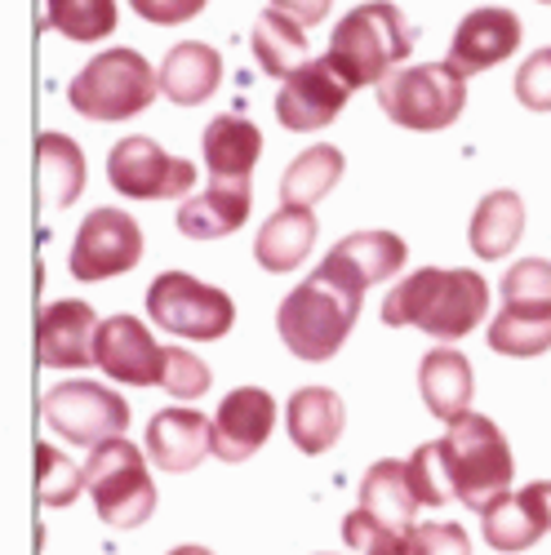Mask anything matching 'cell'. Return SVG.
<instances>
[{
    "instance_id": "6da1fadb",
    "label": "cell",
    "mask_w": 551,
    "mask_h": 555,
    "mask_svg": "<svg viewBox=\"0 0 551 555\" xmlns=\"http://www.w3.org/2000/svg\"><path fill=\"white\" fill-rule=\"evenodd\" d=\"M480 320H489V285L480 271L467 267H423L409 271L383 298L387 330H423L440 343L467 338Z\"/></svg>"
},
{
    "instance_id": "7a4b0ae2",
    "label": "cell",
    "mask_w": 551,
    "mask_h": 555,
    "mask_svg": "<svg viewBox=\"0 0 551 555\" xmlns=\"http://www.w3.org/2000/svg\"><path fill=\"white\" fill-rule=\"evenodd\" d=\"M432 444H436L440 476H445V489L453 502H463L485 516L494 502H502L512 493V476H516L512 444L485 413L467 409L463 418H453L449 431Z\"/></svg>"
},
{
    "instance_id": "3957f363",
    "label": "cell",
    "mask_w": 551,
    "mask_h": 555,
    "mask_svg": "<svg viewBox=\"0 0 551 555\" xmlns=\"http://www.w3.org/2000/svg\"><path fill=\"white\" fill-rule=\"evenodd\" d=\"M360 302H364V294L347 289L343 281H334V275L316 267L307 281L294 285L285 294V302L276 307V334H281L290 356H298L307 364L334 360L356 330Z\"/></svg>"
},
{
    "instance_id": "277c9868",
    "label": "cell",
    "mask_w": 551,
    "mask_h": 555,
    "mask_svg": "<svg viewBox=\"0 0 551 555\" xmlns=\"http://www.w3.org/2000/svg\"><path fill=\"white\" fill-rule=\"evenodd\" d=\"M413 40H419V31L392 0H364L338 18L325 59L351 89H364L396 72L413 54Z\"/></svg>"
},
{
    "instance_id": "5b68a950",
    "label": "cell",
    "mask_w": 551,
    "mask_h": 555,
    "mask_svg": "<svg viewBox=\"0 0 551 555\" xmlns=\"http://www.w3.org/2000/svg\"><path fill=\"white\" fill-rule=\"evenodd\" d=\"M156 94H161V67H152L129 44L94 54L67 85V103L85 120H129L148 112Z\"/></svg>"
},
{
    "instance_id": "8992f818",
    "label": "cell",
    "mask_w": 551,
    "mask_h": 555,
    "mask_svg": "<svg viewBox=\"0 0 551 555\" xmlns=\"http://www.w3.org/2000/svg\"><path fill=\"white\" fill-rule=\"evenodd\" d=\"M379 107L392 125L413 133H436L449 129L467 107V76L453 63H419V67H396L379 85Z\"/></svg>"
},
{
    "instance_id": "52a82bcc",
    "label": "cell",
    "mask_w": 551,
    "mask_h": 555,
    "mask_svg": "<svg viewBox=\"0 0 551 555\" xmlns=\"http://www.w3.org/2000/svg\"><path fill=\"white\" fill-rule=\"evenodd\" d=\"M85 489L94 498V512L112 529H138L156 512V485L143 462V449L125 436H112L89 449L85 457Z\"/></svg>"
},
{
    "instance_id": "ba28073f",
    "label": "cell",
    "mask_w": 551,
    "mask_h": 555,
    "mask_svg": "<svg viewBox=\"0 0 551 555\" xmlns=\"http://www.w3.org/2000/svg\"><path fill=\"white\" fill-rule=\"evenodd\" d=\"M148 315L161 330L192 338V343H214L227 338L236 325V302L188 271H161L148 289Z\"/></svg>"
},
{
    "instance_id": "9c48e42d",
    "label": "cell",
    "mask_w": 551,
    "mask_h": 555,
    "mask_svg": "<svg viewBox=\"0 0 551 555\" xmlns=\"http://www.w3.org/2000/svg\"><path fill=\"white\" fill-rule=\"evenodd\" d=\"M138 262H143V227L133 222V214L112 209V205L85 214L67 249L72 281L99 285V281H112V275L133 271Z\"/></svg>"
},
{
    "instance_id": "30bf717a",
    "label": "cell",
    "mask_w": 551,
    "mask_h": 555,
    "mask_svg": "<svg viewBox=\"0 0 551 555\" xmlns=\"http://www.w3.org/2000/svg\"><path fill=\"white\" fill-rule=\"evenodd\" d=\"M40 413H44V423H50V431H59L63 440L85 444V449H94L112 436H125V427H129L125 396L107 391L103 383H89V378L50 387L40 400Z\"/></svg>"
},
{
    "instance_id": "8fae6325",
    "label": "cell",
    "mask_w": 551,
    "mask_h": 555,
    "mask_svg": "<svg viewBox=\"0 0 551 555\" xmlns=\"http://www.w3.org/2000/svg\"><path fill=\"white\" fill-rule=\"evenodd\" d=\"M107 182L129 201H178L196 188V165L169 156L156 138L129 133L107 152Z\"/></svg>"
},
{
    "instance_id": "7c38bea8",
    "label": "cell",
    "mask_w": 551,
    "mask_h": 555,
    "mask_svg": "<svg viewBox=\"0 0 551 555\" xmlns=\"http://www.w3.org/2000/svg\"><path fill=\"white\" fill-rule=\"evenodd\" d=\"M351 99V85L330 67V59H307L298 72L281 80L276 94V120L290 133H311L338 120V112Z\"/></svg>"
},
{
    "instance_id": "4fadbf2b",
    "label": "cell",
    "mask_w": 551,
    "mask_h": 555,
    "mask_svg": "<svg viewBox=\"0 0 551 555\" xmlns=\"http://www.w3.org/2000/svg\"><path fill=\"white\" fill-rule=\"evenodd\" d=\"M94 364L112 383L125 387H161L165 374V347L152 338V330L138 315H112L99 325Z\"/></svg>"
},
{
    "instance_id": "5bb4252c",
    "label": "cell",
    "mask_w": 551,
    "mask_h": 555,
    "mask_svg": "<svg viewBox=\"0 0 551 555\" xmlns=\"http://www.w3.org/2000/svg\"><path fill=\"white\" fill-rule=\"evenodd\" d=\"M276 413H281V404H276V396L262 387L227 391L222 404L214 409V457L218 462H249L271 440Z\"/></svg>"
},
{
    "instance_id": "9a60e30c",
    "label": "cell",
    "mask_w": 551,
    "mask_h": 555,
    "mask_svg": "<svg viewBox=\"0 0 551 555\" xmlns=\"http://www.w3.org/2000/svg\"><path fill=\"white\" fill-rule=\"evenodd\" d=\"M521 14L516 10H502V5H485V10H472L463 14V23L453 27V40H449V59L463 76H476V72H489L498 63H508L516 50H521Z\"/></svg>"
},
{
    "instance_id": "2e32d148",
    "label": "cell",
    "mask_w": 551,
    "mask_h": 555,
    "mask_svg": "<svg viewBox=\"0 0 551 555\" xmlns=\"http://www.w3.org/2000/svg\"><path fill=\"white\" fill-rule=\"evenodd\" d=\"M99 325L94 307L80 298H63L50 302L36 315V351L44 369H85L94 364V343H99Z\"/></svg>"
},
{
    "instance_id": "e0dca14e",
    "label": "cell",
    "mask_w": 551,
    "mask_h": 555,
    "mask_svg": "<svg viewBox=\"0 0 551 555\" xmlns=\"http://www.w3.org/2000/svg\"><path fill=\"white\" fill-rule=\"evenodd\" d=\"M405 258H409V249H405V241L396 236V231H356V236H343L325 254L320 271L343 281L347 289L364 294L370 285H383V281H392V275H400Z\"/></svg>"
},
{
    "instance_id": "ac0fdd59",
    "label": "cell",
    "mask_w": 551,
    "mask_h": 555,
    "mask_svg": "<svg viewBox=\"0 0 551 555\" xmlns=\"http://www.w3.org/2000/svg\"><path fill=\"white\" fill-rule=\"evenodd\" d=\"M254 205V182L249 178H209L201 196H188L178 205L174 222L188 241H222L245 227Z\"/></svg>"
},
{
    "instance_id": "d6986e66",
    "label": "cell",
    "mask_w": 551,
    "mask_h": 555,
    "mask_svg": "<svg viewBox=\"0 0 551 555\" xmlns=\"http://www.w3.org/2000/svg\"><path fill=\"white\" fill-rule=\"evenodd\" d=\"M214 453V418L201 409H161L148 427V457L161 472H192Z\"/></svg>"
},
{
    "instance_id": "ffe728a7",
    "label": "cell",
    "mask_w": 551,
    "mask_h": 555,
    "mask_svg": "<svg viewBox=\"0 0 551 555\" xmlns=\"http://www.w3.org/2000/svg\"><path fill=\"white\" fill-rule=\"evenodd\" d=\"M343 427H347V404L334 387H303L285 404V431L307 457L330 453L343 440Z\"/></svg>"
},
{
    "instance_id": "44dd1931",
    "label": "cell",
    "mask_w": 551,
    "mask_h": 555,
    "mask_svg": "<svg viewBox=\"0 0 551 555\" xmlns=\"http://www.w3.org/2000/svg\"><path fill=\"white\" fill-rule=\"evenodd\" d=\"M316 236H320V222L311 209L303 205H281L262 227H258V241H254V258L262 271H276L285 275L294 267L307 262V254L316 249Z\"/></svg>"
},
{
    "instance_id": "7402d4cb",
    "label": "cell",
    "mask_w": 551,
    "mask_h": 555,
    "mask_svg": "<svg viewBox=\"0 0 551 555\" xmlns=\"http://www.w3.org/2000/svg\"><path fill=\"white\" fill-rule=\"evenodd\" d=\"M222 80V59L205 40H182L161 63V94L174 107H201Z\"/></svg>"
},
{
    "instance_id": "603a6c76",
    "label": "cell",
    "mask_w": 551,
    "mask_h": 555,
    "mask_svg": "<svg viewBox=\"0 0 551 555\" xmlns=\"http://www.w3.org/2000/svg\"><path fill=\"white\" fill-rule=\"evenodd\" d=\"M419 391H423V404L436 413L440 423L463 418L467 404H472V391H476L472 360L463 351H453V347L427 351L423 364H419Z\"/></svg>"
},
{
    "instance_id": "cb8c5ba5",
    "label": "cell",
    "mask_w": 551,
    "mask_h": 555,
    "mask_svg": "<svg viewBox=\"0 0 551 555\" xmlns=\"http://www.w3.org/2000/svg\"><path fill=\"white\" fill-rule=\"evenodd\" d=\"M525 236V201L508 188L489 192L476 214H472V227H467V241H472V254L485 258V262H498L508 258Z\"/></svg>"
},
{
    "instance_id": "d4e9b609",
    "label": "cell",
    "mask_w": 551,
    "mask_h": 555,
    "mask_svg": "<svg viewBox=\"0 0 551 555\" xmlns=\"http://www.w3.org/2000/svg\"><path fill=\"white\" fill-rule=\"evenodd\" d=\"M262 156V129L236 112L205 125V165L209 178H249Z\"/></svg>"
},
{
    "instance_id": "484cf974",
    "label": "cell",
    "mask_w": 551,
    "mask_h": 555,
    "mask_svg": "<svg viewBox=\"0 0 551 555\" xmlns=\"http://www.w3.org/2000/svg\"><path fill=\"white\" fill-rule=\"evenodd\" d=\"M489 347L512 360H534L551 351V302H502L485 330Z\"/></svg>"
},
{
    "instance_id": "4316f807",
    "label": "cell",
    "mask_w": 551,
    "mask_h": 555,
    "mask_svg": "<svg viewBox=\"0 0 551 555\" xmlns=\"http://www.w3.org/2000/svg\"><path fill=\"white\" fill-rule=\"evenodd\" d=\"M356 506H364L370 516H379V520H387V525H396V529H413L419 520V493H413V485H409V467L405 462H396V457H383V462H374L370 472H364V480H360V502Z\"/></svg>"
},
{
    "instance_id": "83f0119b",
    "label": "cell",
    "mask_w": 551,
    "mask_h": 555,
    "mask_svg": "<svg viewBox=\"0 0 551 555\" xmlns=\"http://www.w3.org/2000/svg\"><path fill=\"white\" fill-rule=\"evenodd\" d=\"M254 59L267 76L285 80L290 72H298L311 54H307V27L298 18H290L285 10H262L254 23Z\"/></svg>"
},
{
    "instance_id": "f1b7e54d",
    "label": "cell",
    "mask_w": 551,
    "mask_h": 555,
    "mask_svg": "<svg viewBox=\"0 0 551 555\" xmlns=\"http://www.w3.org/2000/svg\"><path fill=\"white\" fill-rule=\"evenodd\" d=\"M347 173V160L338 147L330 143H316L307 147L303 156L290 160L285 178H281V205H303L311 209L316 201H325L334 188H338V178Z\"/></svg>"
},
{
    "instance_id": "f546056e",
    "label": "cell",
    "mask_w": 551,
    "mask_h": 555,
    "mask_svg": "<svg viewBox=\"0 0 551 555\" xmlns=\"http://www.w3.org/2000/svg\"><path fill=\"white\" fill-rule=\"evenodd\" d=\"M40 152V182H44V205L50 209H67L80 201L85 192V152L72 143L67 133H40L36 138Z\"/></svg>"
},
{
    "instance_id": "4dcf8cb0",
    "label": "cell",
    "mask_w": 551,
    "mask_h": 555,
    "mask_svg": "<svg viewBox=\"0 0 551 555\" xmlns=\"http://www.w3.org/2000/svg\"><path fill=\"white\" fill-rule=\"evenodd\" d=\"M116 0H40V31H59L76 44H94L116 31Z\"/></svg>"
},
{
    "instance_id": "1f68e13d",
    "label": "cell",
    "mask_w": 551,
    "mask_h": 555,
    "mask_svg": "<svg viewBox=\"0 0 551 555\" xmlns=\"http://www.w3.org/2000/svg\"><path fill=\"white\" fill-rule=\"evenodd\" d=\"M480 525H485V542L494 551H529L547 533L542 516L534 512V502L525 493H508L502 502H494L480 516Z\"/></svg>"
},
{
    "instance_id": "d6a6232c",
    "label": "cell",
    "mask_w": 551,
    "mask_h": 555,
    "mask_svg": "<svg viewBox=\"0 0 551 555\" xmlns=\"http://www.w3.org/2000/svg\"><path fill=\"white\" fill-rule=\"evenodd\" d=\"M413 529H396V525L370 516L364 506H356V512H347V520H343V542L356 555H413Z\"/></svg>"
},
{
    "instance_id": "836d02e7",
    "label": "cell",
    "mask_w": 551,
    "mask_h": 555,
    "mask_svg": "<svg viewBox=\"0 0 551 555\" xmlns=\"http://www.w3.org/2000/svg\"><path fill=\"white\" fill-rule=\"evenodd\" d=\"M85 489V467L67 453H59L54 444H36V493L44 506H72Z\"/></svg>"
},
{
    "instance_id": "e575fe53",
    "label": "cell",
    "mask_w": 551,
    "mask_h": 555,
    "mask_svg": "<svg viewBox=\"0 0 551 555\" xmlns=\"http://www.w3.org/2000/svg\"><path fill=\"white\" fill-rule=\"evenodd\" d=\"M214 374L201 356H192L188 347H165V374H161V387L174 396V400H201L209 391Z\"/></svg>"
},
{
    "instance_id": "d590c367",
    "label": "cell",
    "mask_w": 551,
    "mask_h": 555,
    "mask_svg": "<svg viewBox=\"0 0 551 555\" xmlns=\"http://www.w3.org/2000/svg\"><path fill=\"white\" fill-rule=\"evenodd\" d=\"M502 302H551V262L521 258L502 275Z\"/></svg>"
},
{
    "instance_id": "8d00e7d4",
    "label": "cell",
    "mask_w": 551,
    "mask_h": 555,
    "mask_svg": "<svg viewBox=\"0 0 551 555\" xmlns=\"http://www.w3.org/2000/svg\"><path fill=\"white\" fill-rule=\"evenodd\" d=\"M516 99L529 112H551V50H534L516 72Z\"/></svg>"
},
{
    "instance_id": "74e56055",
    "label": "cell",
    "mask_w": 551,
    "mask_h": 555,
    "mask_svg": "<svg viewBox=\"0 0 551 555\" xmlns=\"http://www.w3.org/2000/svg\"><path fill=\"white\" fill-rule=\"evenodd\" d=\"M409 467V485L419 493L423 506H440V502H453L449 489H445V476H440V457H436V444H419L413 457L405 462Z\"/></svg>"
},
{
    "instance_id": "f35d334b",
    "label": "cell",
    "mask_w": 551,
    "mask_h": 555,
    "mask_svg": "<svg viewBox=\"0 0 551 555\" xmlns=\"http://www.w3.org/2000/svg\"><path fill=\"white\" fill-rule=\"evenodd\" d=\"M413 555H472V538L453 520L419 525L413 529Z\"/></svg>"
},
{
    "instance_id": "ab89813d",
    "label": "cell",
    "mask_w": 551,
    "mask_h": 555,
    "mask_svg": "<svg viewBox=\"0 0 551 555\" xmlns=\"http://www.w3.org/2000/svg\"><path fill=\"white\" fill-rule=\"evenodd\" d=\"M209 0H129V10L152 23V27H178V23H192Z\"/></svg>"
},
{
    "instance_id": "60d3db41",
    "label": "cell",
    "mask_w": 551,
    "mask_h": 555,
    "mask_svg": "<svg viewBox=\"0 0 551 555\" xmlns=\"http://www.w3.org/2000/svg\"><path fill=\"white\" fill-rule=\"evenodd\" d=\"M271 10H285V14L298 18L303 27H316L320 18H330L334 0H271Z\"/></svg>"
},
{
    "instance_id": "b9f144b4",
    "label": "cell",
    "mask_w": 551,
    "mask_h": 555,
    "mask_svg": "<svg viewBox=\"0 0 551 555\" xmlns=\"http://www.w3.org/2000/svg\"><path fill=\"white\" fill-rule=\"evenodd\" d=\"M521 493L534 502V512L542 516V525H547V533H551V480H534V485H525Z\"/></svg>"
},
{
    "instance_id": "7bdbcfd3",
    "label": "cell",
    "mask_w": 551,
    "mask_h": 555,
    "mask_svg": "<svg viewBox=\"0 0 551 555\" xmlns=\"http://www.w3.org/2000/svg\"><path fill=\"white\" fill-rule=\"evenodd\" d=\"M169 555H214V551H209V546H196V542H192V546H174Z\"/></svg>"
},
{
    "instance_id": "ee69618b",
    "label": "cell",
    "mask_w": 551,
    "mask_h": 555,
    "mask_svg": "<svg viewBox=\"0 0 551 555\" xmlns=\"http://www.w3.org/2000/svg\"><path fill=\"white\" fill-rule=\"evenodd\" d=\"M538 5H551V0H538Z\"/></svg>"
}]
</instances>
